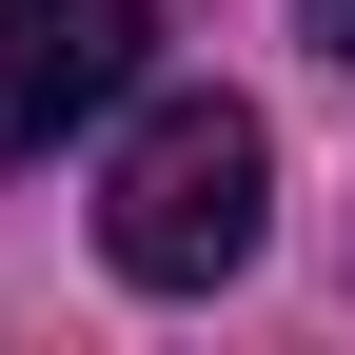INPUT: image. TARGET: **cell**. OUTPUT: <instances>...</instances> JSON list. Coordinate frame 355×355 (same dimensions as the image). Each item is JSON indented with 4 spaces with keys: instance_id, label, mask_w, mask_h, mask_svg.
<instances>
[{
    "instance_id": "obj_1",
    "label": "cell",
    "mask_w": 355,
    "mask_h": 355,
    "mask_svg": "<svg viewBox=\"0 0 355 355\" xmlns=\"http://www.w3.org/2000/svg\"><path fill=\"white\" fill-rule=\"evenodd\" d=\"M257 217H277V139H257V99H158L139 139L99 178V257L139 296H217L257 257Z\"/></svg>"
},
{
    "instance_id": "obj_2",
    "label": "cell",
    "mask_w": 355,
    "mask_h": 355,
    "mask_svg": "<svg viewBox=\"0 0 355 355\" xmlns=\"http://www.w3.org/2000/svg\"><path fill=\"white\" fill-rule=\"evenodd\" d=\"M158 60V0H0V178L60 158L99 99H139Z\"/></svg>"
},
{
    "instance_id": "obj_3",
    "label": "cell",
    "mask_w": 355,
    "mask_h": 355,
    "mask_svg": "<svg viewBox=\"0 0 355 355\" xmlns=\"http://www.w3.org/2000/svg\"><path fill=\"white\" fill-rule=\"evenodd\" d=\"M296 40H316V60H336V79H355V0H296Z\"/></svg>"
}]
</instances>
